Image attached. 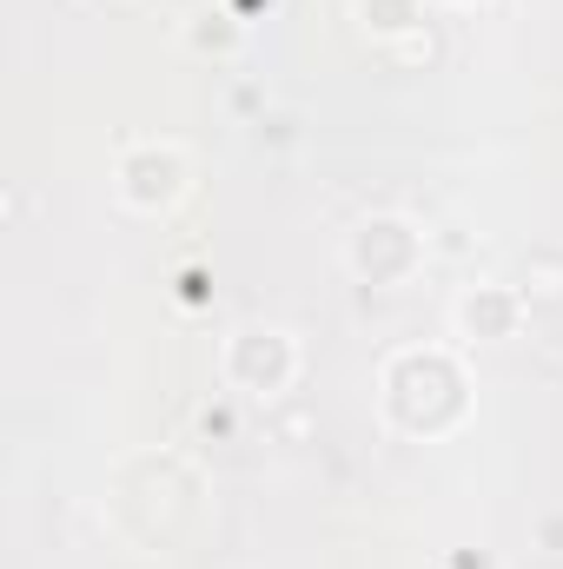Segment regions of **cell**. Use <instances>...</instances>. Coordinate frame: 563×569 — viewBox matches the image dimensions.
<instances>
[{
    "label": "cell",
    "mask_w": 563,
    "mask_h": 569,
    "mask_svg": "<svg viewBox=\"0 0 563 569\" xmlns=\"http://www.w3.org/2000/svg\"><path fill=\"white\" fill-rule=\"evenodd\" d=\"M219 378L246 398H279L298 378V338L285 325H233L219 345Z\"/></svg>",
    "instance_id": "obj_3"
},
{
    "label": "cell",
    "mask_w": 563,
    "mask_h": 569,
    "mask_svg": "<svg viewBox=\"0 0 563 569\" xmlns=\"http://www.w3.org/2000/svg\"><path fill=\"white\" fill-rule=\"evenodd\" d=\"M378 411L405 437H444L471 418V371L451 345H405L378 371Z\"/></svg>",
    "instance_id": "obj_1"
},
{
    "label": "cell",
    "mask_w": 563,
    "mask_h": 569,
    "mask_svg": "<svg viewBox=\"0 0 563 569\" xmlns=\"http://www.w3.org/2000/svg\"><path fill=\"white\" fill-rule=\"evenodd\" d=\"M524 291H563V252L537 246V252L524 259Z\"/></svg>",
    "instance_id": "obj_8"
},
{
    "label": "cell",
    "mask_w": 563,
    "mask_h": 569,
    "mask_svg": "<svg viewBox=\"0 0 563 569\" xmlns=\"http://www.w3.org/2000/svg\"><path fill=\"white\" fill-rule=\"evenodd\" d=\"M437 7H471V0H437Z\"/></svg>",
    "instance_id": "obj_10"
},
{
    "label": "cell",
    "mask_w": 563,
    "mask_h": 569,
    "mask_svg": "<svg viewBox=\"0 0 563 569\" xmlns=\"http://www.w3.org/2000/svg\"><path fill=\"white\" fill-rule=\"evenodd\" d=\"M358 20L378 40H412L424 33V0H358Z\"/></svg>",
    "instance_id": "obj_6"
},
{
    "label": "cell",
    "mask_w": 563,
    "mask_h": 569,
    "mask_svg": "<svg viewBox=\"0 0 563 569\" xmlns=\"http://www.w3.org/2000/svg\"><path fill=\"white\" fill-rule=\"evenodd\" d=\"M186 172L192 166H186V152L172 140H134L113 159V199L134 206V212H166V206H179Z\"/></svg>",
    "instance_id": "obj_4"
},
{
    "label": "cell",
    "mask_w": 563,
    "mask_h": 569,
    "mask_svg": "<svg viewBox=\"0 0 563 569\" xmlns=\"http://www.w3.org/2000/svg\"><path fill=\"white\" fill-rule=\"evenodd\" d=\"M524 311H531V291L524 284L484 279V284H464L451 298V331L464 345H504V338L524 331Z\"/></svg>",
    "instance_id": "obj_5"
},
{
    "label": "cell",
    "mask_w": 563,
    "mask_h": 569,
    "mask_svg": "<svg viewBox=\"0 0 563 569\" xmlns=\"http://www.w3.org/2000/svg\"><path fill=\"white\" fill-rule=\"evenodd\" d=\"M239 40H246V20L233 7H213V13H192L186 20V47L192 53H233Z\"/></svg>",
    "instance_id": "obj_7"
},
{
    "label": "cell",
    "mask_w": 563,
    "mask_h": 569,
    "mask_svg": "<svg viewBox=\"0 0 563 569\" xmlns=\"http://www.w3.org/2000/svg\"><path fill=\"white\" fill-rule=\"evenodd\" d=\"M444 569H497V557H484V550L471 557V550H464V557H451V563H444Z\"/></svg>",
    "instance_id": "obj_9"
},
{
    "label": "cell",
    "mask_w": 563,
    "mask_h": 569,
    "mask_svg": "<svg viewBox=\"0 0 563 569\" xmlns=\"http://www.w3.org/2000/svg\"><path fill=\"white\" fill-rule=\"evenodd\" d=\"M424 232L405 212H365L345 232V272L358 284H412L424 272Z\"/></svg>",
    "instance_id": "obj_2"
}]
</instances>
